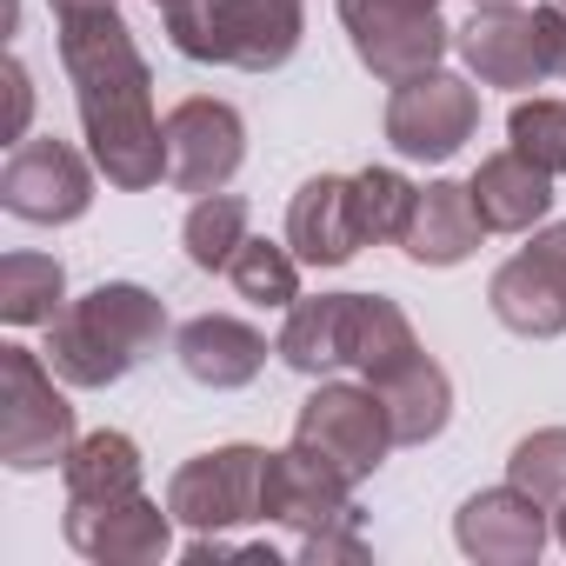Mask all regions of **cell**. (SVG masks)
Masks as SVG:
<instances>
[{
    "label": "cell",
    "mask_w": 566,
    "mask_h": 566,
    "mask_svg": "<svg viewBox=\"0 0 566 566\" xmlns=\"http://www.w3.org/2000/svg\"><path fill=\"white\" fill-rule=\"evenodd\" d=\"M61 67L74 81L81 134L107 187L147 193L167 180V120H154V67L134 48V28L107 14H67L61 21Z\"/></svg>",
    "instance_id": "6da1fadb"
},
{
    "label": "cell",
    "mask_w": 566,
    "mask_h": 566,
    "mask_svg": "<svg viewBox=\"0 0 566 566\" xmlns=\"http://www.w3.org/2000/svg\"><path fill=\"white\" fill-rule=\"evenodd\" d=\"M167 340V307L134 280H101L48 321V367L67 387H114L147 367Z\"/></svg>",
    "instance_id": "7a4b0ae2"
},
{
    "label": "cell",
    "mask_w": 566,
    "mask_h": 566,
    "mask_svg": "<svg viewBox=\"0 0 566 566\" xmlns=\"http://www.w3.org/2000/svg\"><path fill=\"white\" fill-rule=\"evenodd\" d=\"M160 14H167V41L180 61L240 67V74L287 67L307 34L301 0H174Z\"/></svg>",
    "instance_id": "3957f363"
},
{
    "label": "cell",
    "mask_w": 566,
    "mask_h": 566,
    "mask_svg": "<svg viewBox=\"0 0 566 566\" xmlns=\"http://www.w3.org/2000/svg\"><path fill=\"white\" fill-rule=\"evenodd\" d=\"M67 380L34 347H0V460L14 473H41L74 453Z\"/></svg>",
    "instance_id": "277c9868"
},
{
    "label": "cell",
    "mask_w": 566,
    "mask_h": 566,
    "mask_svg": "<svg viewBox=\"0 0 566 566\" xmlns=\"http://www.w3.org/2000/svg\"><path fill=\"white\" fill-rule=\"evenodd\" d=\"M340 28L360 67L387 87L447 61L453 28H440V0H340Z\"/></svg>",
    "instance_id": "5b68a950"
},
{
    "label": "cell",
    "mask_w": 566,
    "mask_h": 566,
    "mask_svg": "<svg viewBox=\"0 0 566 566\" xmlns=\"http://www.w3.org/2000/svg\"><path fill=\"white\" fill-rule=\"evenodd\" d=\"M294 440L307 453H321L334 473H347L354 486L367 473H380V460L394 453V427H387V407L374 387H340V380H321L294 420Z\"/></svg>",
    "instance_id": "8992f818"
},
{
    "label": "cell",
    "mask_w": 566,
    "mask_h": 566,
    "mask_svg": "<svg viewBox=\"0 0 566 566\" xmlns=\"http://www.w3.org/2000/svg\"><path fill=\"white\" fill-rule=\"evenodd\" d=\"M260 480H266V447H247V440L213 447V453H193L187 467H174L167 506L193 533H227V526L260 520Z\"/></svg>",
    "instance_id": "52a82bcc"
},
{
    "label": "cell",
    "mask_w": 566,
    "mask_h": 566,
    "mask_svg": "<svg viewBox=\"0 0 566 566\" xmlns=\"http://www.w3.org/2000/svg\"><path fill=\"white\" fill-rule=\"evenodd\" d=\"M0 207L28 227H67L94 207V167L81 160V147L41 134V140H14L8 167H0Z\"/></svg>",
    "instance_id": "ba28073f"
},
{
    "label": "cell",
    "mask_w": 566,
    "mask_h": 566,
    "mask_svg": "<svg viewBox=\"0 0 566 566\" xmlns=\"http://www.w3.org/2000/svg\"><path fill=\"white\" fill-rule=\"evenodd\" d=\"M473 127H480V94H473V81H460L447 67L400 81L387 101V140L407 160H453L473 140Z\"/></svg>",
    "instance_id": "9c48e42d"
},
{
    "label": "cell",
    "mask_w": 566,
    "mask_h": 566,
    "mask_svg": "<svg viewBox=\"0 0 566 566\" xmlns=\"http://www.w3.org/2000/svg\"><path fill=\"white\" fill-rule=\"evenodd\" d=\"M453 48L480 87L520 94V87L553 81V48H546L539 8H473L467 28H453Z\"/></svg>",
    "instance_id": "30bf717a"
},
{
    "label": "cell",
    "mask_w": 566,
    "mask_h": 566,
    "mask_svg": "<svg viewBox=\"0 0 566 566\" xmlns=\"http://www.w3.org/2000/svg\"><path fill=\"white\" fill-rule=\"evenodd\" d=\"M247 160V120L213 101V94H187L167 114V180L180 193H220Z\"/></svg>",
    "instance_id": "8fae6325"
},
{
    "label": "cell",
    "mask_w": 566,
    "mask_h": 566,
    "mask_svg": "<svg viewBox=\"0 0 566 566\" xmlns=\"http://www.w3.org/2000/svg\"><path fill=\"white\" fill-rule=\"evenodd\" d=\"M260 520H280L294 533H327V526H360L354 506V480L334 473L321 453H307L301 440L287 453H266V480H260Z\"/></svg>",
    "instance_id": "7c38bea8"
},
{
    "label": "cell",
    "mask_w": 566,
    "mask_h": 566,
    "mask_svg": "<svg viewBox=\"0 0 566 566\" xmlns=\"http://www.w3.org/2000/svg\"><path fill=\"white\" fill-rule=\"evenodd\" d=\"M67 546L101 566H154L174 546V506L134 493L114 506H67Z\"/></svg>",
    "instance_id": "4fadbf2b"
},
{
    "label": "cell",
    "mask_w": 566,
    "mask_h": 566,
    "mask_svg": "<svg viewBox=\"0 0 566 566\" xmlns=\"http://www.w3.org/2000/svg\"><path fill=\"white\" fill-rule=\"evenodd\" d=\"M453 539H460V553L480 559V566H526V559H539V546H546V506L506 480V486H493V493H473V500L453 513Z\"/></svg>",
    "instance_id": "5bb4252c"
},
{
    "label": "cell",
    "mask_w": 566,
    "mask_h": 566,
    "mask_svg": "<svg viewBox=\"0 0 566 566\" xmlns=\"http://www.w3.org/2000/svg\"><path fill=\"white\" fill-rule=\"evenodd\" d=\"M287 247L301 253V266H347L367 247L360 213H354V180L340 174L307 180L287 207Z\"/></svg>",
    "instance_id": "9a60e30c"
},
{
    "label": "cell",
    "mask_w": 566,
    "mask_h": 566,
    "mask_svg": "<svg viewBox=\"0 0 566 566\" xmlns=\"http://www.w3.org/2000/svg\"><path fill=\"white\" fill-rule=\"evenodd\" d=\"M174 354H180V374L213 387V394H233V387H253L260 367H266V334L233 321V314H200L174 334Z\"/></svg>",
    "instance_id": "2e32d148"
},
{
    "label": "cell",
    "mask_w": 566,
    "mask_h": 566,
    "mask_svg": "<svg viewBox=\"0 0 566 566\" xmlns=\"http://www.w3.org/2000/svg\"><path fill=\"white\" fill-rule=\"evenodd\" d=\"M467 193H473V207H480L486 233H533V227L553 213V174H546V167H533L520 147L486 154V160L473 167Z\"/></svg>",
    "instance_id": "e0dca14e"
},
{
    "label": "cell",
    "mask_w": 566,
    "mask_h": 566,
    "mask_svg": "<svg viewBox=\"0 0 566 566\" xmlns=\"http://www.w3.org/2000/svg\"><path fill=\"white\" fill-rule=\"evenodd\" d=\"M486 307H493V321L506 327V334H520V340H553V334H566V280L539 260V253H513L493 280H486Z\"/></svg>",
    "instance_id": "ac0fdd59"
},
{
    "label": "cell",
    "mask_w": 566,
    "mask_h": 566,
    "mask_svg": "<svg viewBox=\"0 0 566 566\" xmlns=\"http://www.w3.org/2000/svg\"><path fill=\"white\" fill-rule=\"evenodd\" d=\"M354 301L360 294H314L287 307V327H280V360L307 380H327L340 367H354Z\"/></svg>",
    "instance_id": "d6986e66"
},
{
    "label": "cell",
    "mask_w": 566,
    "mask_h": 566,
    "mask_svg": "<svg viewBox=\"0 0 566 566\" xmlns=\"http://www.w3.org/2000/svg\"><path fill=\"white\" fill-rule=\"evenodd\" d=\"M367 387H374L380 407H387L394 447H427V440H440L447 420H453V380H447V367H440L433 354H413L407 367H394V374H380V380H367Z\"/></svg>",
    "instance_id": "ffe728a7"
},
{
    "label": "cell",
    "mask_w": 566,
    "mask_h": 566,
    "mask_svg": "<svg viewBox=\"0 0 566 566\" xmlns=\"http://www.w3.org/2000/svg\"><path fill=\"white\" fill-rule=\"evenodd\" d=\"M480 233H486V220H480L473 193H467L460 180H433V187H420L400 247H407V260H420V266H460V260L480 247Z\"/></svg>",
    "instance_id": "44dd1931"
},
{
    "label": "cell",
    "mask_w": 566,
    "mask_h": 566,
    "mask_svg": "<svg viewBox=\"0 0 566 566\" xmlns=\"http://www.w3.org/2000/svg\"><path fill=\"white\" fill-rule=\"evenodd\" d=\"M61 480H67V506H114V500H134L140 493V447L127 433H87L74 440V453L61 460Z\"/></svg>",
    "instance_id": "7402d4cb"
},
{
    "label": "cell",
    "mask_w": 566,
    "mask_h": 566,
    "mask_svg": "<svg viewBox=\"0 0 566 566\" xmlns=\"http://www.w3.org/2000/svg\"><path fill=\"white\" fill-rule=\"evenodd\" d=\"M67 307V273L54 253H8L0 260V321L8 327H48Z\"/></svg>",
    "instance_id": "603a6c76"
},
{
    "label": "cell",
    "mask_w": 566,
    "mask_h": 566,
    "mask_svg": "<svg viewBox=\"0 0 566 566\" xmlns=\"http://www.w3.org/2000/svg\"><path fill=\"white\" fill-rule=\"evenodd\" d=\"M227 280H233V294L247 307H273V314H287L301 301V253L294 247H280V240H253L227 260Z\"/></svg>",
    "instance_id": "cb8c5ba5"
},
{
    "label": "cell",
    "mask_w": 566,
    "mask_h": 566,
    "mask_svg": "<svg viewBox=\"0 0 566 566\" xmlns=\"http://www.w3.org/2000/svg\"><path fill=\"white\" fill-rule=\"evenodd\" d=\"M413 354H420V334H413V321L400 314V301L360 294V301H354V367H360L367 380H380V374L407 367Z\"/></svg>",
    "instance_id": "d4e9b609"
},
{
    "label": "cell",
    "mask_w": 566,
    "mask_h": 566,
    "mask_svg": "<svg viewBox=\"0 0 566 566\" xmlns=\"http://www.w3.org/2000/svg\"><path fill=\"white\" fill-rule=\"evenodd\" d=\"M180 247H187V260L200 266V273H227V260L247 247V200L240 193H200L193 207H187V220H180Z\"/></svg>",
    "instance_id": "484cf974"
},
{
    "label": "cell",
    "mask_w": 566,
    "mask_h": 566,
    "mask_svg": "<svg viewBox=\"0 0 566 566\" xmlns=\"http://www.w3.org/2000/svg\"><path fill=\"white\" fill-rule=\"evenodd\" d=\"M413 200H420V187L400 167H360L354 174V213H360L367 240H400L413 220Z\"/></svg>",
    "instance_id": "4316f807"
},
{
    "label": "cell",
    "mask_w": 566,
    "mask_h": 566,
    "mask_svg": "<svg viewBox=\"0 0 566 566\" xmlns=\"http://www.w3.org/2000/svg\"><path fill=\"white\" fill-rule=\"evenodd\" d=\"M506 480H513L520 493H533L546 513H559V506H566V427L526 433V440L513 447V460H506Z\"/></svg>",
    "instance_id": "83f0119b"
},
{
    "label": "cell",
    "mask_w": 566,
    "mask_h": 566,
    "mask_svg": "<svg viewBox=\"0 0 566 566\" xmlns=\"http://www.w3.org/2000/svg\"><path fill=\"white\" fill-rule=\"evenodd\" d=\"M506 140L559 180L566 174V101H520L506 114Z\"/></svg>",
    "instance_id": "f1b7e54d"
},
{
    "label": "cell",
    "mask_w": 566,
    "mask_h": 566,
    "mask_svg": "<svg viewBox=\"0 0 566 566\" xmlns=\"http://www.w3.org/2000/svg\"><path fill=\"white\" fill-rule=\"evenodd\" d=\"M301 559H367V539L360 526H327V533H301Z\"/></svg>",
    "instance_id": "f546056e"
},
{
    "label": "cell",
    "mask_w": 566,
    "mask_h": 566,
    "mask_svg": "<svg viewBox=\"0 0 566 566\" xmlns=\"http://www.w3.org/2000/svg\"><path fill=\"white\" fill-rule=\"evenodd\" d=\"M8 101H14V114H8V140H28V114H34V81H28V67H21V61H8Z\"/></svg>",
    "instance_id": "4dcf8cb0"
},
{
    "label": "cell",
    "mask_w": 566,
    "mask_h": 566,
    "mask_svg": "<svg viewBox=\"0 0 566 566\" xmlns=\"http://www.w3.org/2000/svg\"><path fill=\"white\" fill-rule=\"evenodd\" d=\"M526 253H539L559 280H566V220H553V227H539L533 240H526Z\"/></svg>",
    "instance_id": "1f68e13d"
},
{
    "label": "cell",
    "mask_w": 566,
    "mask_h": 566,
    "mask_svg": "<svg viewBox=\"0 0 566 566\" xmlns=\"http://www.w3.org/2000/svg\"><path fill=\"white\" fill-rule=\"evenodd\" d=\"M48 8H54V21H67V14H107L114 0H48Z\"/></svg>",
    "instance_id": "d6a6232c"
},
{
    "label": "cell",
    "mask_w": 566,
    "mask_h": 566,
    "mask_svg": "<svg viewBox=\"0 0 566 566\" xmlns=\"http://www.w3.org/2000/svg\"><path fill=\"white\" fill-rule=\"evenodd\" d=\"M473 8H520V0H473Z\"/></svg>",
    "instance_id": "836d02e7"
},
{
    "label": "cell",
    "mask_w": 566,
    "mask_h": 566,
    "mask_svg": "<svg viewBox=\"0 0 566 566\" xmlns=\"http://www.w3.org/2000/svg\"><path fill=\"white\" fill-rule=\"evenodd\" d=\"M559 546H566V506H559Z\"/></svg>",
    "instance_id": "e575fe53"
},
{
    "label": "cell",
    "mask_w": 566,
    "mask_h": 566,
    "mask_svg": "<svg viewBox=\"0 0 566 566\" xmlns=\"http://www.w3.org/2000/svg\"><path fill=\"white\" fill-rule=\"evenodd\" d=\"M154 8H174V0H154Z\"/></svg>",
    "instance_id": "d590c367"
},
{
    "label": "cell",
    "mask_w": 566,
    "mask_h": 566,
    "mask_svg": "<svg viewBox=\"0 0 566 566\" xmlns=\"http://www.w3.org/2000/svg\"><path fill=\"white\" fill-rule=\"evenodd\" d=\"M559 8H566V0H559Z\"/></svg>",
    "instance_id": "8d00e7d4"
}]
</instances>
